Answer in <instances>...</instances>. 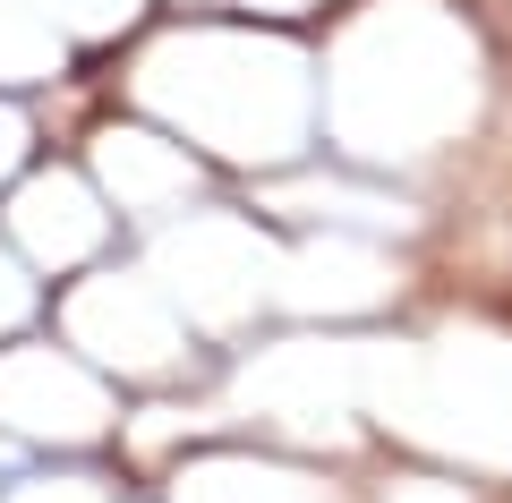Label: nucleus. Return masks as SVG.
<instances>
[]
</instances>
